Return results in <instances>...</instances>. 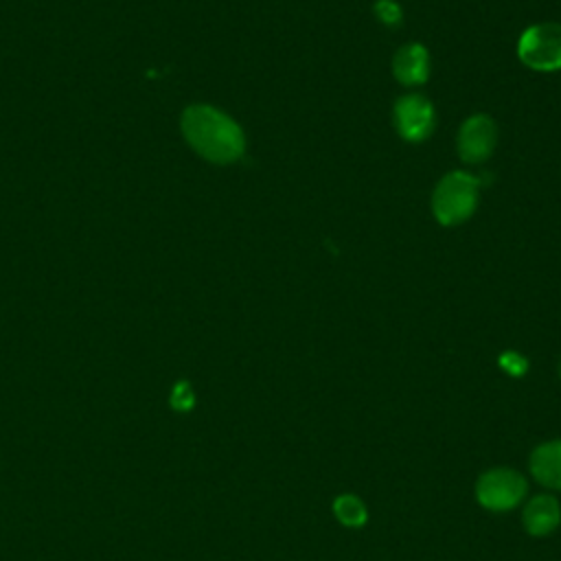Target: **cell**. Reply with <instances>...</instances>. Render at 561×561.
I'll return each mask as SVG.
<instances>
[{
	"label": "cell",
	"instance_id": "3",
	"mask_svg": "<svg viewBox=\"0 0 561 561\" xmlns=\"http://www.w3.org/2000/svg\"><path fill=\"white\" fill-rule=\"evenodd\" d=\"M519 59L539 72L561 68V24H535L528 26L517 44Z\"/></svg>",
	"mask_w": 561,
	"mask_h": 561
},
{
	"label": "cell",
	"instance_id": "4",
	"mask_svg": "<svg viewBox=\"0 0 561 561\" xmlns=\"http://www.w3.org/2000/svg\"><path fill=\"white\" fill-rule=\"evenodd\" d=\"M526 495V480L513 469L497 467L484 471L476 482V497L480 506L504 513L515 508Z\"/></svg>",
	"mask_w": 561,
	"mask_h": 561
},
{
	"label": "cell",
	"instance_id": "5",
	"mask_svg": "<svg viewBox=\"0 0 561 561\" xmlns=\"http://www.w3.org/2000/svg\"><path fill=\"white\" fill-rule=\"evenodd\" d=\"M392 114L399 136L410 142L425 140L434 129V105L423 94H403Z\"/></svg>",
	"mask_w": 561,
	"mask_h": 561
},
{
	"label": "cell",
	"instance_id": "6",
	"mask_svg": "<svg viewBox=\"0 0 561 561\" xmlns=\"http://www.w3.org/2000/svg\"><path fill=\"white\" fill-rule=\"evenodd\" d=\"M497 142V127L486 114L469 116L458 131V156L467 164L484 162Z\"/></svg>",
	"mask_w": 561,
	"mask_h": 561
},
{
	"label": "cell",
	"instance_id": "9",
	"mask_svg": "<svg viewBox=\"0 0 561 561\" xmlns=\"http://www.w3.org/2000/svg\"><path fill=\"white\" fill-rule=\"evenodd\" d=\"M530 473L548 489L561 491V440H548L530 454Z\"/></svg>",
	"mask_w": 561,
	"mask_h": 561
},
{
	"label": "cell",
	"instance_id": "11",
	"mask_svg": "<svg viewBox=\"0 0 561 561\" xmlns=\"http://www.w3.org/2000/svg\"><path fill=\"white\" fill-rule=\"evenodd\" d=\"M169 405L175 412H191L195 408V392L188 381L173 383L171 394H169Z\"/></svg>",
	"mask_w": 561,
	"mask_h": 561
},
{
	"label": "cell",
	"instance_id": "14",
	"mask_svg": "<svg viewBox=\"0 0 561 561\" xmlns=\"http://www.w3.org/2000/svg\"><path fill=\"white\" fill-rule=\"evenodd\" d=\"M559 375H561V364H559Z\"/></svg>",
	"mask_w": 561,
	"mask_h": 561
},
{
	"label": "cell",
	"instance_id": "8",
	"mask_svg": "<svg viewBox=\"0 0 561 561\" xmlns=\"http://www.w3.org/2000/svg\"><path fill=\"white\" fill-rule=\"evenodd\" d=\"M559 522H561V508L557 497H552L550 493L535 495L524 508V526L535 537H543L552 533L559 526Z\"/></svg>",
	"mask_w": 561,
	"mask_h": 561
},
{
	"label": "cell",
	"instance_id": "12",
	"mask_svg": "<svg viewBox=\"0 0 561 561\" xmlns=\"http://www.w3.org/2000/svg\"><path fill=\"white\" fill-rule=\"evenodd\" d=\"M375 15L386 26H397V24H401V18H403L401 7L394 0H377L375 2Z\"/></svg>",
	"mask_w": 561,
	"mask_h": 561
},
{
	"label": "cell",
	"instance_id": "13",
	"mask_svg": "<svg viewBox=\"0 0 561 561\" xmlns=\"http://www.w3.org/2000/svg\"><path fill=\"white\" fill-rule=\"evenodd\" d=\"M497 362H500V366H502L508 375H513V377H522V375L528 370V362H526V357H524V355H519V353H515V351H506V353H502Z\"/></svg>",
	"mask_w": 561,
	"mask_h": 561
},
{
	"label": "cell",
	"instance_id": "2",
	"mask_svg": "<svg viewBox=\"0 0 561 561\" xmlns=\"http://www.w3.org/2000/svg\"><path fill=\"white\" fill-rule=\"evenodd\" d=\"M480 180L465 171H451L440 178L432 193V213L443 226L467 221L478 206Z\"/></svg>",
	"mask_w": 561,
	"mask_h": 561
},
{
	"label": "cell",
	"instance_id": "7",
	"mask_svg": "<svg viewBox=\"0 0 561 561\" xmlns=\"http://www.w3.org/2000/svg\"><path fill=\"white\" fill-rule=\"evenodd\" d=\"M392 72L403 85H421L430 75V53L423 44H405L392 57Z\"/></svg>",
	"mask_w": 561,
	"mask_h": 561
},
{
	"label": "cell",
	"instance_id": "10",
	"mask_svg": "<svg viewBox=\"0 0 561 561\" xmlns=\"http://www.w3.org/2000/svg\"><path fill=\"white\" fill-rule=\"evenodd\" d=\"M333 515L340 524H344L348 528H362L368 519V511H366L364 502L353 493H344V495L335 497Z\"/></svg>",
	"mask_w": 561,
	"mask_h": 561
},
{
	"label": "cell",
	"instance_id": "1",
	"mask_svg": "<svg viewBox=\"0 0 561 561\" xmlns=\"http://www.w3.org/2000/svg\"><path fill=\"white\" fill-rule=\"evenodd\" d=\"M182 134L186 142L215 164H230L245 151L241 127L213 105H191L182 114Z\"/></svg>",
	"mask_w": 561,
	"mask_h": 561
}]
</instances>
